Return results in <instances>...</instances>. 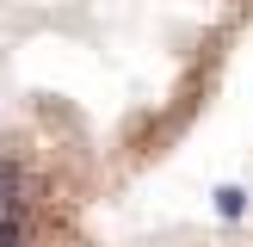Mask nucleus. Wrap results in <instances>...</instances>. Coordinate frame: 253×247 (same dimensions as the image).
Returning <instances> with one entry per match:
<instances>
[{
    "label": "nucleus",
    "instance_id": "nucleus-1",
    "mask_svg": "<svg viewBox=\"0 0 253 247\" xmlns=\"http://www.w3.org/2000/svg\"><path fill=\"white\" fill-rule=\"evenodd\" d=\"M12 204H19V167L0 161V210H12Z\"/></svg>",
    "mask_w": 253,
    "mask_h": 247
},
{
    "label": "nucleus",
    "instance_id": "nucleus-2",
    "mask_svg": "<svg viewBox=\"0 0 253 247\" xmlns=\"http://www.w3.org/2000/svg\"><path fill=\"white\" fill-rule=\"evenodd\" d=\"M241 210H247V192L222 185V192H216V216H241Z\"/></svg>",
    "mask_w": 253,
    "mask_h": 247
},
{
    "label": "nucleus",
    "instance_id": "nucleus-3",
    "mask_svg": "<svg viewBox=\"0 0 253 247\" xmlns=\"http://www.w3.org/2000/svg\"><path fill=\"white\" fill-rule=\"evenodd\" d=\"M0 247H19V222H12V216L0 222Z\"/></svg>",
    "mask_w": 253,
    "mask_h": 247
}]
</instances>
